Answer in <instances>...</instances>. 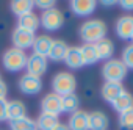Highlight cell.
Returning <instances> with one entry per match:
<instances>
[{
  "label": "cell",
  "mask_w": 133,
  "mask_h": 130,
  "mask_svg": "<svg viewBox=\"0 0 133 130\" xmlns=\"http://www.w3.org/2000/svg\"><path fill=\"white\" fill-rule=\"evenodd\" d=\"M107 31H108V28H107V24L103 21L89 19V21H86L80 25L78 35H80V39L85 44H97L99 41L105 39Z\"/></svg>",
  "instance_id": "cell-1"
},
{
  "label": "cell",
  "mask_w": 133,
  "mask_h": 130,
  "mask_svg": "<svg viewBox=\"0 0 133 130\" xmlns=\"http://www.w3.org/2000/svg\"><path fill=\"white\" fill-rule=\"evenodd\" d=\"M50 86H52V93H55L59 97L75 94V91H77V79L71 72L61 71V72L53 75V79L50 82Z\"/></svg>",
  "instance_id": "cell-2"
},
{
  "label": "cell",
  "mask_w": 133,
  "mask_h": 130,
  "mask_svg": "<svg viewBox=\"0 0 133 130\" xmlns=\"http://www.w3.org/2000/svg\"><path fill=\"white\" fill-rule=\"evenodd\" d=\"M27 58H28V55L24 50H19L16 47H10L2 55V66L8 72H19V71L25 69Z\"/></svg>",
  "instance_id": "cell-3"
},
{
  "label": "cell",
  "mask_w": 133,
  "mask_h": 130,
  "mask_svg": "<svg viewBox=\"0 0 133 130\" xmlns=\"http://www.w3.org/2000/svg\"><path fill=\"white\" fill-rule=\"evenodd\" d=\"M127 68L125 64L119 60V58H111L108 61L103 63L102 66V79L105 82H111V83H122L124 79L127 77Z\"/></svg>",
  "instance_id": "cell-4"
},
{
  "label": "cell",
  "mask_w": 133,
  "mask_h": 130,
  "mask_svg": "<svg viewBox=\"0 0 133 130\" xmlns=\"http://www.w3.org/2000/svg\"><path fill=\"white\" fill-rule=\"evenodd\" d=\"M41 21V27L45 31H58L63 24H64V14L59 8H50L47 11H42V14L39 16Z\"/></svg>",
  "instance_id": "cell-5"
},
{
  "label": "cell",
  "mask_w": 133,
  "mask_h": 130,
  "mask_svg": "<svg viewBox=\"0 0 133 130\" xmlns=\"http://www.w3.org/2000/svg\"><path fill=\"white\" fill-rule=\"evenodd\" d=\"M17 86H19V91L22 94H27V96H35V94H39L41 89H42V80L41 77H36V75H31V74H24L19 82H17Z\"/></svg>",
  "instance_id": "cell-6"
},
{
  "label": "cell",
  "mask_w": 133,
  "mask_h": 130,
  "mask_svg": "<svg viewBox=\"0 0 133 130\" xmlns=\"http://www.w3.org/2000/svg\"><path fill=\"white\" fill-rule=\"evenodd\" d=\"M35 38H36L35 33H31L28 30H24L21 27H16L13 35H11V42H13V47L25 52L27 49H31L33 42H35Z\"/></svg>",
  "instance_id": "cell-7"
},
{
  "label": "cell",
  "mask_w": 133,
  "mask_h": 130,
  "mask_svg": "<svg viewBox=\"0 0 133 130\" xmlns=\"http://www.w3.org/2000/svg\"><path fill=\"white\" fill-rule=\"evenodd\" d=\"M25 69H27V74L36 75V77H42L47 72V69H49V60H47V56H41V55L31 53L27 58Z\"/></svg>",
  "instance_id": "cell-8"
},
{
  "label": "cell",
  "mask_w": 133,
  "mask_h": 130,
  "mask_svg": "<svg viewBox=\"0 0 133 130\" xmlns=\"http://www.w3.org/2000/svg\"><path fill=\"white\" fill-rule=\"evenodd\" d=\"M41 113H47V114H53V116L59 118V114L63 113L61 111V97L56 96L55 93L45 94L41 99Z\"/></svg>",
  "instance_id": "cell-9"
},
{
  "label": "cell",
  "mask_w": 133,
  "mask_h": 130,
  "mask_svg": "<svg viewBox=\"0 0 133 130\" xmlns=\"http://www.w3.org/2000/svg\"><path fill=\"white\" fill-rule=\"evenodd\" d=\"M114 30H116V35L124 39V41H128L133 38V16L127 14V16H121L117 21H116V25H114Z\"/></svg>",
  "instance_id": "cell-10"
},
{
  "label": "cell",
  "mask_w": 133,
  "mask_h": 130,
  "mask_svg": "<svg viewBox=\"0 0 133 130\" xmlns=\"http://www.w3.org/2000/svg\"><path fill=\"white\" fill-rule=\"evenodd\" d=\"M69 6H71V11L75 16L88 17L89 14H92L96 11L97 2H94V0H72L69 3Z\"/></svg>",
  "instance_id": "cell-11"
},
{
  "label": "cell",
  "mask_w": 133,
  "mask_h": 130,
  "mask_svg": "<svg viewBox=\"0 0 133 130\" xmlns=\"http://www.w3.org/2000/svg\"><path fill=\"white\" fill-rule=\"evenodd\" d=\"M110 127V119L107 113L96 110L89 113V121H88V130H108Z\"/></svg>",
  "instance_id": "cell-12"
},
{
  "label": "cell",
  "mask_w": 133,
  "mask_h": 130,
  "mask_svg": "<svg viewBox=\"0 0 133 130\" xmlns=\"http://www.w3.org/2000/svg\"><path fill=\"white\" fill-rule=\"evenodd\" d=\"M88 121H89V113L85 110H77L69 116L68 127L69 130H88Z\"/></svg>",
  "instance_id": "cell-13"
},
{
  "label": "cell",
  "mask_w": 133,
  "mask_h": 130,
  "mask_svg": "<svg viewBox=\"0 0 133 130\" xmlns=\"http://www.w3.org/2000/svg\"><path fill=\"white\" fill-rule=\"evenodd\" d=\"M125 91L124 85L122 83H111V82H105L102 85V89H100V96L105 102L111 103L117 96H121L122 93Z\"/></svg>",
  "instance_id": "cell-14"
},
{
  "label": "cell",
  "mask_w": 133,
  "mask_h": 130,
  "mask_svg": "<svg viewBox=\"0 0 133 130\" xmlns=\"http://www.w3.org/2000/svg\"><path fill=\"white\" fill-rule=\"evenodd\" d=\"M22 116H27V107L21 99H13L6 102V119H19Z\"/></svg>",
  "instance_id": "cell-15"
},
{
  "label": "cell",
  "mask_w": 133,
  "mask_h": 130,
  "mask_svg": "<svg viewBox=\"0 0 133 130\" xmlns=\"http://www.w3.org/2000/svg\"><path fill=\"white\" fill-rule=\"evenodd\" d=\"M66 66L69 69H80L83 68V58H82V53H80V47H75V46H69L68 49V53H66L64 60Z\"/></svg>",
  "instance_id": "cell-16"
},
{
  "label": "cell",
  "mask_w": 133,
  "mask_h": 130,
  "mask_svg": "<svg viewBox=\"0 0 133 130\" xmlns=\"http://www.w3.org/2000/svg\"><path fill=\"white\" fill-rule=\"evenodd\" d=\"M68 49H69V46H68V42H66V41H63V39H53V44L50 47V52L47 55V60H52L55 63L63 61L64 56H66V53H68Z\"/></svg>",
  "instance_id": "cell-17"
},
{
  "label": "cell",
  "mask_w": 133,
  "mask_h": 130,
  "mask_svg": "<svg viewBox=\"0 0 133 130\" xmlns=\"http://www.w3.org/2000/svg\"><path fill=\"white\" fill-rule=\"evenodd\" d=\"M52 44H53L52 36H49V35H39V36L35 38V42H33V46H31L33 53L41 55V56H47L49 52H50Z\"/></svg>",
  "instance_id": "cell-18"
},
{
  "label": "cell",
  "mask_w": 133,
  "mask_h": 130,
  "mask_svg": "<svg viewBox=\"0 0 133 130\" xmlns=\"http://www.w3.org/2000/svg\"><path fill=\"white\" fill-rule=\"evenodd\" d=\"M111 108L114 111H117L119 114L133 108V94H130L128 91H124L121 96H117L113 102H111Z\"/></svg>",
  "instance_id": "cell-19"
},
{
  "label": "cell",
  "mask_w": 133,
  "mask_h": 130,
  "mask_svg": "<svg viewBox=\"0 0 133 130\" xmlns=\"http://www.w3.org/2000/svg\"><path fill=\"white\" fill-rule=\"evenodd\" d=\"M17 27L35 33V31L41 27L39 16L35 14V13H28V14H25V16H22V17H17Z\"/></svg>",
  "instance_id": "cell-20"
},
{
  "label": "cell",
  "mask_w": 133,
  "mask_h": 130,
  "mask_svg": "<svg viewBox=\"0 0 133 130\" xmlns=\"http://www.w3.org/2000/svg\"><path fill=\"white\" fill-rule=\"evenodd\" d=\"M80 53L83 58V64L85 66H89V64H96L99 60V53L96 49V44H83L80 46Z\"/></svg>",
  "instance_id": "cell-21"
},
{
  "label": "cell",
  "mask_w": 133,
  "mask_h": 130,
  "mask_svg": "<svg viewBox=\"0 0 133 130\" xmlns=\"http://www.w3.org/2000/svg\"><path fill=\"white\" fill-rule=\"evenodd\" d=\"M35 122H36V130H52L55 125L59 124V118L53 114L41 113L38 119H35Z\"/></svg>",
  "instance_id": "cell-22"
},
{
  "label": "cell",
  "mask_w": 133,
  "mask_h": 130,
  "mask_svg": "<svg viewBox=\"0 0 133 130\" xmlns=\"http://www.w3.org/2000/svg\"><path fill=\"white\" fill-rule=\"evenodd\" d=\"M96 49H97V53H99V60H111L113 55H114V44L111 39H102L96 44Z\"/></svg>",
  "instance_id": "cell-23"
},
{
  "label": "cell",
  "mask_w": 133,
  "mask_h": 130,
  "mask_svg": "<svg viewBox=\"0 0 133 130\" xmlns=\"http://www.w3.org/2000/svg\"><path fill=\"white\" fill-rule=\"evenodd\" d=\"M11 6V11L17 16V17H22L28 13H33V8H35V3L31 0H14V2L10 3Z\"/></svg>",
  "instance_id": "cell-24"
},
{
  "label": "cell",
  "mask_w": 133,
  "mask_h": 130,
  "mask_svg": "<svg viewBox=\"0 0 133 130\" xmlns=\"http://www.w3.org/2000/svg\"><path fill=\"white\" fill-rule=\"evenodd\" d=\"M78 107H80V99H78L77 94H69V96L61 97V111L63 113L72 114L77 110H80Z\"/></svg>",
  "instance_id": "cell-25"
},
{
  "label": "cell",
  "mask_w": 133,
  "mask_h": 130,
  "mask_svg": "<svg viewBox=\"0 0 133 130\" xmlns=\"http://www.w3.org/2000/svg\"><path fill=\"white\" fill-rule=\"evenodd\" d=\"M10 130H36V122L28 116H22L10 121Z\"/></svg>",
  "instance_id": "cell-26"
},
{
  "label": "cell",
  "mask_w": 133,
  "mask_h": 130,
  "mask_svg": "<svg viewBox=\"0 0 133 130\" xmlns=\"http://www.w3.org/2000/svg\"><path fill=\"white\" fill-rule=\"evenodd\" d=\"M117 125H119L121 130H133V108L119 114Z\"/></svg>",
  "instance_id": "cell-27"
},
{
  "label": "cell",
  "mask_w": 133,
  "mask_h": 130,
  "mask_svg": "<svg viewBox=\"0 0 133 130\" xmlns=\"http://www.w3.org/2000/svg\"><path fill=\"white\" fill-rule=\"evenodd\" d=\"M121 61L125 64L127 69H133V42H131V44H127V46L124 47Z\"/></svg>",
  "instance_id": "cell-28"
},
{
  "label": "cell",
  "mask_w": 133,
  "mask_h": 130,
  "mask_svg": "<svg viewBox=\"0 0 133 130\" xmlns=\"http://www.w3.org/2000/svg\"><path fill=\"white\" fill-rule=\"evenodd\" d=\"M33 3H35L36 8H39L42 11H47L50 8H55V5H56L53 0H36V2H33Z\"/></svg>",
  "instance_id": "cell-29"
},
{
  "label": "cell",
  "mask_w": 133,
  "mask_h": 130,
  "mask_svg": "<svg viewBox=\"0 0 133 130\" xmlns=\"http://www.w3.org/2000/svg\"><path fill=\"white\" fill-rule=\"evenodd\" d=\"M6 99H2L0 100V122L6 119Z\"/></svg>",
  "instance_id": "cell-30"
},
{
  "label": "cell",
  "mask_w": 133,
  "mask_h": 130,
  "mask_svg": "<svg viewBox=\"0 0 133 130\" xmlns=\"http://www.w3.org/2000/svg\"><path fill=\"white\" fill-rule=\"evenodd\" d=\"M119 5L124 11H133V0H121Z\"/></svg>",
  "instance_id": "cell-31"
},
{
  "label": "cell",
  "mask_w": 133,
  "mask_h": 130,
  "mask_svg": "<svg viewBox=\"0 0 133 130\" xmlns=\"http://www.w3.org/2000/svg\"><path fill=\"white\" fill-rule=\"evenodd\" d=\"M6 94H8V85L3 80H0V100L6 99Z\"/></svg>",
  "instance_id": "cell-32"
},
{
  "label": "cell",
  "mask_w": 133,
  "mask_h": 130,
  "mask_svg": "<svg viewBox=\"0 0 133 130\" xmlns=\"http://www.w3.org/2000/svg\"><path fill=\"white\" fill-rule=\"evenodd\" d=\"M52 130H69V127H68V124H63V122H59L58 125H55Z\"/></svg>",
  "instance_id": "cell-33"
},
{
  "label": "cell",
  "mask_w": 133,
  "mask_h": 130,
  "mask_svg": "<svg viewBox=\"0 0 133 130\" xmlns=\"http://www.w3.org/2000/svg\"><path fill=\"white\" fill-rule=\"evenodd\" d=\"M100 5L102 6H113V5H116V0H108V2H107V0H102Z\"/></svg>",
  "instance_id": "cell-34"
},
{
  "label": "cell",
  "mask_w": 133,
  "mask_h": 130,
  "mask_svg": "<svg viewBox=\"0 0 133 130\" xmlns=\"http://www.w3.org/2000/svg\"><path fill=\"white\" fill-rule=\"evenodd\" d=\"M0 80H2V75H0Z\"/></svg>",
  "instance_id": "cell-35"
},
{
  "label": "cell",
  "mask_w": 133,
  "mask_h": 130,
  "mask_svg": "<svg viewBox=\"0 0 133 130\" xmlns=\"http://www.w3.org/2000/svg\"><path fill=\"white\" fill-rule=\"evenodd\" d=\"M131 41H133V38H131Z\"/></svg>",
  "instance_id": "cell-36"
}]
</instances>
